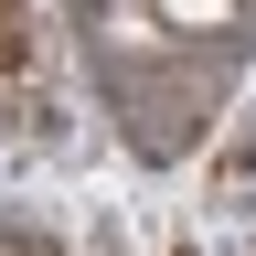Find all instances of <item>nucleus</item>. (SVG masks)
Listing matches in <instances>:
<instances>
[{"label":"nucleus","mask_w":256,"mask_h":256,"mask_svg":"<svg viewBox=\"0 0 256 256\" xmlns=\"http://www.w3.org/2000/svg\"><path fill=\"white\" fill-rule=\"evenodd\" d=\"M160 32H235V0H160Z\"/></svg>","instance_id":"f257e3e1"},{"label":"nucleus","mask_w":256,"mask_h":256,"mask_svg":"<svg viewBox=\"0 0 256 256\" xmlns=\"http://www.w3.org/2000/svg\"><path fill=\"white\" fill-rule=\"evenodd\" d=\"M96 11H150V0H96Z\"/></svg>","instance_id":"f03ea898"}]
</instances>
